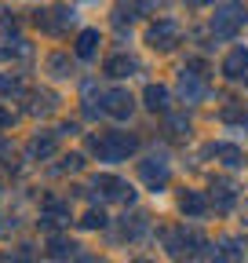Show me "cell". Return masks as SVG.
I'll return each instance as SVG.
<instances>
[{
    "instance_id": "7a4b0ae2",
    "label": "cell",
    "mask_w": 248,
    "mask_h": 263,
    "mask_svg": "<svg viewBox=\"0 0 248 263\" xmlns=\"http://www.w3.org/2000/svg\"><path fill=\"white\" fill-rule=\"evenodd\" d=\"M95 41H99V33H80L77 51H80V55H91V51H95Z\"/></svg>"
},
{
    "instance_id": "6da1fadb",
    "label": "cell",
    "mask_w": 248,
    "mask_h": 263,
    "mask_svg": "<svg viewBox=\"0 0 248 263\" xmlns=\"http://www.w3.org/2000/svg\"><path fill=\"white\" fill-rule=\"evenodd\" d=\"M172 37H175V26H161V29L153 26V33H150V41H153V48H157V41H161V48H172V44H168Z\"/></svg>"
},
{
    "instance_id": "277c9868",
    "label": "cell",
    "mask_w": 248,
    "mask_h": 263,
    "mask_svg": "<svg viewBox=\"0 0 248 263\" xmlns=\"http://www.w3.org/2000/svg\"><path fill=\"white\" fill-rule=\"evenodd\" d=\"M182 95L197 99V95H201V84H197V81H190V77H182Z\"/></svg>"
},
{
    "instance_id": "3957f363",
    "label": "cell",
    "mask_w": 248,
    "mask_h": 263,
    "mask_svg": "<svg viewBox=\"0 0 248 263\" xmlns=\"http://www.w3.org/2000/svg\"><path fill=\"white\" fill-rule=\"evenodd\" d=\"M146 99H150V106H153V110L164 106V88H150V91H146Z\"/></svg>"
}]
</instances>
